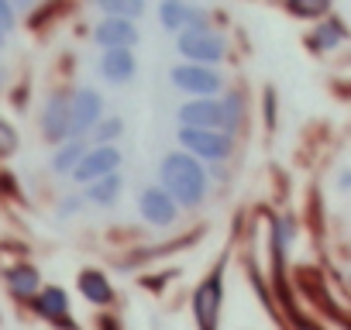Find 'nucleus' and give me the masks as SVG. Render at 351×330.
<instances>
[{"instance_id":"4be33fe9","label":"nucleus","mask_w":351,"mask_h":330,"mask_svg":"<svg viewBox=\"0 0 351 330\" xmlns=\"http://www.w3.org/2000/svg\"><path fill=\"white\" fill-rule=\"evenodd\" d=\"M121 134H124V120H121V117H104V120L93 127L97 144H114Z\"/></svg>"},{"instance_id":"dca6fc26","label":"nucleus","mask_w":351,"mask_h":330,"mask_svg":"<svg viewBox=\"0 0 351 330\" xmlns=\"http://www.w3.org/2000/svg\"><path fill=\"white\" fill-rule=\"evenodd\" d=\"M83 155H86V144H83L80 138L62 141V144L56 148V155H52V173H56V176H73V169L80 165Z\"/></svg>"},{"instance_id":"7c9ffc66","label":"nucleus","mask_w":351,"mask_h":330,"mask_svg":"<svg viewBox=\"0 0 351 330\" xmlns=\"http://www.w3.org/2000/svg\"><path fill=\"white\" fill-rule=\"evenodd\" d=\"M0 323H4V313H0Z\"/></svg>"},{"instance_id":"f3484780","label":"nucleus","mask_w":351,"mask_h":330,"mask_svg":"<svg viewBox=\"0 0 351 330\" xmlns=\"http://www.w3.org/2000/svg\"><path fill=\"white\" fill-rule=\"evenodd\" d=\"M121 186H124V179L114 173V176H104V179L90 183V186L83 190V196H86L90 203H97V207H114L117 196H121Z\"/></svg>"},{"instance_id":"6e6552de","label":"nucleus","mask_w":351,"mask_h":330,"mask_svg":"<svg viewBox=\"0 0 351 330\" xmlns=\"http://www.w3.org/2000/svg\"><path fill=\"white\" fill-rule=\"evenodd\" d=\"M32 309H35V316H42L45 323H56L59 330H76V323L69 316L73 303L62 285H42V292L32 299Z\"/></svg>"},{"instance_id":"9d476101","label":"nucleus","mask_w":351,"mask_h":330,"mask_svg":"<svg viewBox=\"0 0 351 330\" xmlns=\"http://www.w3.org/2000/svg\"><path fill=\"white\" fill-rule=\"evenodd\" d=\"M38 124H42V138H45L49 144L59 148L62 141H69V138H73V134H69V93H62V90L49 93Z\"/></svg>"},{"instance_id":"1a4fd4ad","label":"nucleus","mask_w":351,"mask_h":330,"mask_svg":"<svg viewBox=\"0 0 351 330\" xmlns=\"http://www.w3.org/2000/svg\"><path fill=\"white\" fill-rule=\"evenodd\" d=\"M180 127H204V131H224V107L217 97H193L180 110Z\"/></svg>"},{"instance_id":"9b49d317","label":"nucleus","mask_w":351,"mask_h":330,"mask_svg":"<svg viewBox=\"0 0 351 330\" xmlns=\"http://www.w3.org/2000/svg\"><path fill=\"white\" fill-rule=\"evenodd\" d=\"M138 214L145 217V224L152 227H169L176 217H180V207H176V200L162 190V186H145L138 193Z\"/></svg>"},{"instance_id":"7ed1b4c3","label":"nucleus","mask_w":351,"mask_h":330,"mask_svg":"<svg viewBox=\"0 0 351 330\" xmlns=\"http://www.w3.org/2000/svg\"><path fill=\"white\" fill-rule=\"evenodd\" d=\"M221 306H224V272L214 268V272L193 289V299H190L197 330H217V323H221Z\"/></svg>"},{"instance_id":"6ab92c4d","label":"nucleus","mask_w":351,"mask_h":330,"mask_svg":"<svg viewBox=\"0 0 351 330\" xmlns=\"http://www.w3.org/2000/svg\"><path fill=\"white\" fill-rule=\"evenodd\" d=\"M93 4L107 14V18H124V21H138L145 14V0H93Z\"/></svg>"},{"instance_id":"b1692460","label":"nucleus","mask_w":351,"mask_h":330,"mask_svg":"<svg viewBox=\"0 0 351 330\" xmlns=\"http://www.w3.org/2000/svg\"><path fill=\"white\" fill-rule=\"evenodd\" d=\"M18 28V8L11 4V0H0V31L11 35Z\"/></svg>"},{"instance_id":"423d86ee","label":"nucleus","mask_w":351,"mask_h":330,"mask_svg":"<svg viewBox=\"0 0 351 330\" xmlns=\"http://www.w3.org/2000/svg\"><path fill=\"white\" fill-rule=\"evenodd\" d=\"M169 79H172L176 90L190 93V100H193V97H217L221 86H224V79H221V73H217L214 66H193V62L172 66Z\"/></svg>"},{"instance_id":"5701e85b","label":"nucleus","mask_w":351,"mask_h":330,"mask_svg":"<svg viewBox=\"0 0 351 330\" xmlns=\"http://www.w3.org/2000/svg\"><path fill=\"white\" fill-rule=\"evenodd\" d=\"M14 151H18V131L11 120L0 117V158H11Z\"/></svg>"},{"instance_id":"393cba45","label":"nucleus","mask_w":351,"mask_h":330,"mask_svg":"<svg viewBox=\"0 0 351 330\" xmlns=\"http://www.w3.org/2000/svg\"><path fill=\"white\" fill-rule=\"evenodd\" d=\"M80 207H83L80 196H66V200H62V214H73V210H80Z\"/></svg>"},{"instance_id":"a211bd4d","label":"nucleus","mask_w":351,"mask_h":330,"mask_svg":"<svg viewBox=\"0 0 351 330\" xmlns=\"http://www.w3.org/2000/svg\"><path fill=\"white\" fill-rule=\"evenodd\" d=\"M344 35H348V31H344V25H341L337 18H330V21H324V25L306 38V45H310L313 52H330L334 45H341V42H344Z\"/></svg>"},{"instance_id":"412c9836","label":"nucleus","mask_w":351,"mask_h":330,"mask_svg":"<svg viewBox=\"0 0 351 330\" xmlns=\"http://www.w3.org/2000/svg\"><path fill=\"white\" fill-rule=\"evenodd\" d=\"M286 11L296 14V18H306V21H317L330 11V0H286Z\"/></svg>"},{"instance_id":"c85d7f7f","label":"nucleus","mask_w":351,"mask_h":330,"mask_svg":"<svg viewBox=\"0 0 351 330\" xmlns=\"http://www.w3.org/2000/svg\"><path fill=\"white\" fill-rule=\"evenodd\" d=\"M4 38H8V35H4V31H0V49H4Z\"/></svg>"},{"instance_id":"ddd939ff","label":"nucleus","mask_w":351,"mask_h":330,"mask_svg":"<svg viewBox=\"0 0 351 330\" xmlns=\"http://www.w3.org/2000/svg\"><path fill=\"white\" fill-rule=\"evenodd\" d=\"M138 38H141L138 35V25L134 21H124V18H104L93 28V42L104 45V49H134Z\"/></svg>"},{"instance_id":"c756f323","label":"nucleus","mask_w":351,"mask_h":330,"mask_svg":"<svg viewBox=\"0 0 351 330\" xmlns=\"http://www.w3.org/2000/svg\"><path fill=\"white\" fill-rule=\"evenodd\" d=\"M172 4H186V0H172Z\"/></svg>"},{"instance_id":"bb28decb","label":"nucleus","mask_w":351,"mask_h":330,"mask_svg":"<svg viewBox=\"0 0 351 330\" xmlns=\"http://www.w3.org/2000/svg\"><path fill=\"white\" fill-rule=\"evenodd\" d=\"M100 330H121V323L110 320V316H104V320H100Z\"/></svg>"},{"instance_id":"4468645a","label":"nucleus","mask_w":351,"mask_h":330,"mask_svg":"<svg viewBox=\"0 0 351 330\" xmlns=\"http://www.w3.org/2000/svg\"><path fill=\"white\" fill-rule=\"evenodd\" d=\"M97 69H100V76H104L107 83L124 86L128 79H134V73H138V59H134L131 49H107V52L100 55Z\"/></svg>"},{"instance_id":"0eeeda50","label":"nucleus","mask_w":351,"mask_h":330,"mask_svg":"<svg viewBox=\"0 0 351 330\" xmlns=\"http://www.w3.org/2000/svg\"><path fill=\"white\" fill-rule=\"evenodd\" d=\"M117 169H121V151L114 144H97V148H86V155L73 169V179L90 186V183H97L104 176H114Z\"/></svg>"},{"instance_id":"2eb2a0df","label":"nucleus","mask_w":351,"mask_h":330,"mask_svg":"<svg viewBox=\"0 0 351 330\" xmlns=\"http://www.w3.org/2000/svg\"><path fill=\"white\" fill-rule=\"evenodd\" d=\"M76 289L93 306H110L114 303V285H110V279L100 268H83L80 279H76Z\"/></svg>"},{"instance_id":"20e7f679","label":"nucleus","mask_w":351,"mask_h":330,"mask_svg":"<svg viewBox=\"0 0 351 330\" xmlns=\"http://www.w3.org/2000/svg\"><path fill=\"white\" fill-rule=\"evenodd\" d=\"M180 138V151L204 158V162H224L234 148V138L224 131H204V127H180L176 131Z\"/></svg>"},{"instance_id":"a878e982","label":"nucleus","mask_w":351,"mask_h":330,"mask_svg":"<svg viewBox=\"0 0 351 330\" xmlns=\"http://www.w3.org/2000/svg\"><path fill=\"white\" fill-rule=\"evenodd\" d=\"M337 186H341V190H344V193H348V190H351V169H344V173H341V176H337Z\"/></svg>"},{"instance_id":"aec40b11","label":"nucleus","mask_w":351,"mask_h":330,"mask_svg":"<svg viewBox=\"0 0 351 330\" xmlns=\"http://www.w3.org/2000/svg\"><path fill=\"white\" fill-rule=\"evenodd\" d=\"M221 107H224V134L234 138V131H238L241 120H245V97H241V93H228V97L221 100Z\"/></svg>"},{"instance_id":"f8f14e48","label":"nucleus","mask_w":351,"mask_h":330,"mask_svg":"<svg viewBox=\"0 0 351 330\" xmlns=\"http://www.w3.org/2000/svg\"><path fill=\"white\" fill-rule=\"evenodd\" d=\"M4 282H8V292L18 299V303H32L38 292H42V272L32 265V262H14L4 268Z\"/></svg>"},{"instance_id":"39448f33","label":"nucleus","mask_w":351,"mask_h":330,"mask_svg":"<svg viewBox=\"0 0 351 330\" xmlns=\"http://www.w3.org/2000/svg\"><path fill=\"white\" fill-rule=\"evenodd\" d=\"M104 120V97L93 86H80L76 93H69V134L83 141V134H90L97 124Z\"/></svg>"},{"instance_id":"f03ea898","label":"nucleus","mask_w":351,"mask_h":330,"mask_svg":"<svg viewBox=\"0 0 351 330\" xmlns=\"http://www.w3.org/2000/svg\"><path fill=\"white\" fill-rule=\"evenodd\" d=\"M176 49H180V55L193 66H217L228 52V42L210 25H200V28H186V31L176 35Z\"/></svg>"},{"instance_id":"cd10ccee","label":"nucleus","mask_w":351,"mask_h":330,"mask_svg":"<svg viewBox=\"0 0 351 330\" xmlns=\"http://www.w3.org/2000/svg\"><path fill=\"white\" fill-rule=\"evenodd\" d=\"M11 4H14V8H32L35 0H11Z\"/></svg>"},{"instance_id":"f257e3e1","label":"nucleus","mask_w":351,"mask_h":330,"mask_svg":"<svg viewBox=\"0 0 351 330\" xmlns=\"http://www.w3.org/2000/svg\"><path fill=\"white\" fill-rule=\"evenodd\" d=\"M158 183L162 190L176 200V207H200L207 200V173L200 158L186 155V151H169L158 165Z\"/></svg>"}]
</instances>
